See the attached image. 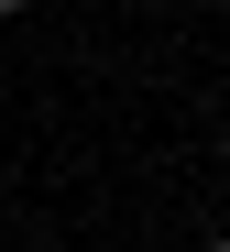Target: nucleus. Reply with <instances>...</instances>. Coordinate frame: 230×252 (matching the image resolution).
Returning a JSON list of instances; mask_svg holds the SVG:
<instances>
[{"label": "nucleus", "mask_w": 230, "mask_h": 252, "mask_svg": "<svg viewBox=\"0 0 230 252\" xmlns=\"http://www.w3.org/2000/svg\"><path fill=\"white\" fill-rule=\"evenodd\" d=\"M11 11H22V0H0V22H11Z\"/></svg>", "instance_id": "obj_1"}]
</instances>
